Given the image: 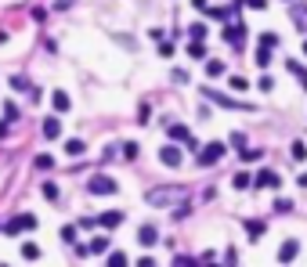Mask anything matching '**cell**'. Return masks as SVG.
Masks as SVG:
<instances>
[{
	"instance_id": "cell-32",
	"label": "cell",
	"mask_w": 307,
	"mask_h": 267,
	"mask_svg": "<svg viewBox=\"0 0 307 267\" xmlns=\"http://www.w3.org/2000/svg\"><path fill=\"white\" fill-rule=\"evenodd\" d=\"M108 263H112V267H127V253H112Z\"/></svg>"
},
{
	"instance_id": "cell-6",
	"label": "cell",
	"mask_w": 307,
	"mask_h": 267,
	"mask_svg": "<svg viewBox=\"0 0 307 267\" xmlns=\"http://www.w3.org/2000/svg\"><path fill=\"white\" fill-rule=\"evenodd\" d=\"M159 163L170 166V170H177V166H181V148H177V144H163V148H159Z\"/></svg>"
},
{
	"instance_id": "cell-22",
	"label": "cell",
	"mask_w": 307,
	"mask_h": 267,
	"mask_svg": "<svg viewBox=\"0 0 307 267\" xmlns=\"http://www.w3.org/2000/svg\"><path fill=\"white\" fill-rule=\"evenodd\" d=\"M11 91H22V94L29 91V94H33V87H29V80H25V76H15V80H11Z\"/></svg>"
},
{
	"instance_id": "cell-4",
	"label": "cell",
	"mask_w": 307,
	"mask_h": 267,
	"mask_svg": "<svg viewBox=\"0 0 307 267\" xmlns=\"http://www.w3.org/2000/svg\"><path fill=\"white\" fill-rule=\"evenodd\" d=\"M206 98H210V101H217L220 108H235V112H249V105H242V101H235V98H228V94H220V91H213V87H206Z\"/></svg>"
},
{
	"instance_id": "cell-33",
	"label": "cell",
	"mask_w": 307,
	"mask_h": 267,
	"mask_svg": "<svg viewBox=\"0 0 307 267\" xmlns=\"http://www.w3.org/2000/svg\"><path fill=\"white\" fill-rule=\"evenodd\" d=\"M246 87H249V80H242V76H232V91H239V94H242Z\"/></svg>"
},
{
	"instance_id": "cell-36",
	"label": "cell",
	"mask_w": 307,
	"mask_h": 267,
	"mask_svg": "<svg viewBox=\"0 0 307 267\" xmlns=\"http://www.w3.org/2000/svg\"><path fill=\"white\" fill-rule=\"evenodd\" d=\"M62 239H65V242H76V227H72V224L62 227Z\"/></svg>"
},
{
	"instance_id": "cell-39",
	"label": "cell",
	"mask_w": 307,
	"mask_h": 267,
	"mask_svg": "<svg viewBox=\"0 0 307 267\" xmlns=\"http://www.w3.org/2000/svg\"><path fill=\"white\" fill-rule=\"evenodd\" d=\"M296 29H303V33H307V11H296Z\"/></svg>"
},
{
	"instance_id": "cell-35",
	"label": "cell",
	"mask_w": 307,
	"mask_h": 267,
	"mask_svg": "<svg viewBox=\"0 0 307 267\" xmlns=\"http://www.w3.org/2000/svg\"><path fill=\"white\" fill-rule=\"evenodd\" d=\"M242 8H253V11H264L267 0H242Z\"/></svg>"
},
{
	"instance_id": "cell-9",
	"label": "cell",
	"mask_w": 307,
	"mask_h": 267,
	"mask_svg": "<svg viewBox=\"0 0 307 267\" xmlns=\"http://www.w3.org/2000/svg\"><path fill=\"white\" fill-rule=\"evenodd\" d=\"M94 224H98V227H105V231H112V227H120V224H123V213H120V210H108V213H101Z\"/></svg>"
},
{
	"instance_id": "cell-7",
	"label": "cell",
	"mask_w": 307,
	"mask_h": 267,
	"mask_svg": "<svg viewBox=\"0 0 307 267\" xmlns=\"http://www.w3.org/2000/svg\"><path fill=\"white\" fill-rule=\"evenodd\" d=\"M278 184H282V177H278L275 170H267V166L253 177V188H278Z\"/></svg>"
},
{
	"instance_id": "cell-37",
	"label": "cell",
	"mask_w": 307,
	"mask_h": 267,
	"mask_svg": "<svg viewBox=\"0 0 307 267\" xmlns=\"http://www.w3.org/2000/svg\"><path fill=\"white\" fill-rule=\"evenodd\" d=\"M257 87H260V91H271V87H275V80H271V76H260Z\"/></svg>"
},
{
	"instance_id": "cell-28",
	"label": "cell",
	"mask_w": 307,
	"mask_h": 267,
	"mask_svg": "<svg viewBox=\"0 0 307 267\" xmlns=\"http://www.w3.org/2000/svg\"><path fill=\"white\" fill-rule=\"evenodd\" d=\"M148 120H152V105H141L137 108V123H148Z\"/></svg>"
},
{
	"instance_id": "cell-25",
	"label": "cell",
	"mask_w": 307,
	"mask_h": 267,
	"mask_svg": "<svg viewBox=\"0 0 307 267\" xmlns=\"http://www.w3.org/2000/svg\"><path fill=\"white\" fill-rule=\"evenodd\" d=\"M257 65H271V47H260L257 51Z\"/></svg>"
},
{
	"instance_id": "cell-13",
	"label": "cell",
	"mask_w": 307,
	"mask_h": 267,
	"mask_svg": "<svg viewBox=\"0 0 307 267\" xmlns=\"http://www.w3.org/2000/svg\"><path fill=\"white\" fill-rule=\"evenodd\" d=\"M58 134H62V123H58V116H47V120H44V137L51 141V137H58Z\"/></svg>"
},
{
	"instance_id": "cell-5",
	"label": "cell",
	"mask_w": 307,
	"mask_h": 267,
	"mask_svg": "<svg viewBox=\"0 0 307 267\" xmlns=\"http://www.w3.org/2000/svg\"><path fill=\"white\" fill-rule=\"evenodd\" d=\"M177 188H163V192H148V206H174L177 202Z\"/></svg>"
},
{
	"instance_id": "cell-34",
	"label": "cell",
	"mask_w": 307,
	"mask_h": 267,
	"mask_svg": "<svg viewBox=\"0 0 307 267\" xmlns=\"http://www.w3.org/2000/svg\"><path fill=\"white\" fill-rule=\"evenodd\" d=\"M105 249H108V239H94L91 242V253H105Z\"/></svg>"
},
{
	"instance_id": "cell-2",
	"label": "cell",
	"mask_w": 307,
	"mask_h": 267,
	"mask_svg": "<svg viewBox=\"0 0 307 267\" xmlns=\"http://www.w3.org/2000/svg\"><path fill=\"white\" fill-rule=\"evenodd\" d=\"M25 231H36V217L33 213H22L11 224H4V235H25Z\"/></svg>"
},
{
	"instance_id": "cell-3",
	"label": "cell",
	"mask_w": 307,
	"mask_h": 267,
	"mask_svg": "<svg viewBox=\"0 0 307 267\" xmlns=\"http://www.w3.org/2000/svg\"><path fill=\"white\" fill-rule=\"evenodd\" d=\"M87 192H91V195H116V181L105 177V173H98V177L87 181Z\"/></svg>"
},
{
	"instance_id": "cell-24",
	"label": "cell",
	"mask_w": 307,
	"mask_h": 267,
	"mask_svg": "<svg viewBox=\"0 0 307 267\" xmlns=\"http://www.w3.org/2000/svg\"><path fill=\"white\" fill-rule=\"evenodd\" d=\"M203 36H206V25L203 22H196V25L188 29V40H203Z\"/></svg>"
},
{
	"instance_id": "cell-29",
	"label": "cell",
	"mask_w": 307,
	"mask_h": 267,
	"mask_svg": "<svg viewBox=\"0 0 307 267\" xmlns=\"http://www.w3.org/2000/svg\"><path fill=\"white\" fill-rule=\"evenodd\" d=\"M307 156V144L303 141H293V159H303Z\"/></svg>"
},
{
	"instance_id": "cell-30",
	"label": "cell",
	"mask_w": 307,
	"mask_h": 267,
	"mask_svg": "<svg viewBox=\"0 0 307 267\" xmlns=\"http://www.w3.org/2000/svg\"><path fill=\"white\" fill-rule=\"evenodd\" d=\"M51 166H54L51 156H36V170H51Z\"/></svg>"
},
{
	"instance_id": "cell-11",
	"label": "cell",
	"mask_w": 307,
	"mask_h": 267,
	"mask_svg": "<svg viewBox=\"0 0 307 267\" xmlns=\"http://www.w3.org/2000/svg\"><path fill=\"white\" fill-rule=\"evenodd\" d=\"M51 105H54V112H58V116L72 108V101H69V94H65V91H54V94H51Z\"/></svg>"
},
{
	"instance_id": "cell-40",
	"label": "cell",
	"mask_w": 307,
	"mask_h": 267,
	"mask_svg": "<svg viewBox=\"0 0 307 267\" xmlns=\"http://www.w3.org/2000/svg\"><path fill=\"white\" fill-rule=\"evenodd\" d=\"M69 4H72V0H58V4H54V8H58V11H65Z\"/></svg>"
},
{
	"instance_id": "cell-14",
	"label": "cell",
	"mask_w": 307,
	"mask_h": 267,
	"mask_svg": "<svg viewBox=\"0 0 307 267\" xmlns=\"http://www.w3.org/2000/svg\"><path fill=\"white\" fill-rule=\"evenodd\" d=\"M188 58L203 62V58H206V44H203V40H188Z\"/></svg>"
},
{
	"instance_id": "cell-12",
	"label": "cell",
	"mask_w": 307,
	"mask_h": 267,
	"mask_svg": "<svg viewBox=\"0 0 307 267\" xmlns=\"http://www.w3.org/2000/svg\"><path fill=\"white\" fill-rule=\"evenodd\" d=\"M296 253H300V246L289 239V242H282V249H278V263H289V260H296Z\"/></svg>"
},
{
	"instance_id": "cell-38",
	"label": "cell",
	"mask_w": 307,
	"mask_h": 267,
	"mask_svg": "<svg viewBox=\"0 0 307 267\" xmlns=\"http://www.w3.org/2000/svg\"><path fill=\"white\" fill-rule=\"evenodd\" d=\"M159 54L170 58V54H174V44H170V40H159Z\"/></svg>"
},
{
	"instance_id": "cell-1",
	"label": "cell",
	"mask_w": 307,
	"mask_h": 267,
	"mask_svg": "<svg viewBox=\"0 0 307 267\" xmlns=\"http://www.w3.org/2000/svg\"><path fill=\"white\" fill-rule=\"evenodd\" d=\"M224 152H228V148H224L220 141H210V144L199 148V159H196V163H199V166H217V163L224 159Z\"/></svg>"
},
{
	"instance_id": "cell-20",
	"label": "cell",
	"mask_w": 307,
	"mask_h": 267,
	"mask_svg": "<svg viewBox=\"0 0 307 267\" xmlns=\"http://www.w3.org/2000/svg\"><path fill=\"white\" fill-rule=\"evenodd\" d=\"M286 69H289L293 76H300V83H303V91H307V72L300 69V62H286Z\"/></svg>"
},
{
	"instance_id": "cell-26",
	"label": "cell",
	"mask_w": 307,
	"mask_h": 267,
	"mask_svg": "<svg viewBox=\"0 0 307 267\" xmlns=\"http://www.w3.org/2000/svg\"><path fill=\"white\" fill-rule=\"evenodd\" d=\"M137 152H141L137 141H127V144H123V156H127V159H137Z\"/></svg>"
},
{
	"instance_id": "cell-23",
	"label": "cell",
	"mask_w": 307,
	"mask_h": 267,
	"mask_svg": "<svg viewBox=\"0 0 307 267\" xmlns=\"http://www.w3.org/2000/svg\"><path fill=\"white\" fill-rule=\"evenodd\" d=\"M282 40H278V33H264L260 36V47H278Z\"/></svg>"
},
{
	"instance_id": "cell-41",
	"label": "cell",
	"mask_w": 307,
	"mask_h": 267,
	"mask_svg": "<svg viewBox=\"0 0 307 267\" xmlns=\"http://www.w3.org/2000/svg\"><path fill=\"white\" fill-rule=\"evenodd\" d=\"M296 184H300V188H307V173H300V177H296Z\"/></svg>"
},
{
	"instance_id": "cell-10",
	"label": "cell",
	"mask_w": 307,
	"mask_h": 267,
	"mask_svg": "<svg viewBox=\"0 0 307 267\" xmlns=\"http://www.w3.org/2000/svg\"><path fill=\"white\" fill-rule=\"evenodd\" d=\"M137 242H141V246H156V242H159V231H156L152 224H145L141 231H137Z\"/></svg>"
},
{
	"instance_id": "cell-19",
	"label": "cell",
	"mask_w": 307,
	"mask_h": 267,
	"mask_svg": "<svg viewBox=\"0 0 307 267\" xmlns=\"http://www.w3.org/2000/svg\"><path fill=\"white\" fill-rule=\"evenodd\" d=\"M232 184H235V188H239V192H246V188H249V184H253V181H249V173H246V170H239V173H235V177H232Z\"/></svg>"
},
{
	"instance_id": "cell-17",
	"label": "cell",
	"mask_w": 307,
	"mask_h": 267,
	"mask_svg": "<svg viewBox=\"0 0 307 267\" xmlns=\"http://www.w3.org/2000/svg\"><path fill=\"white\" fill-rule=\"evenodd\" d=\"M246 235H249V242H257L264 235V224L260 220H246Z\"/></svg>"
},
{
	"instance_id": "cell-8",
	"label": "cell",
	"mask_w": 307,
	"mask_h": 267,
	"mask_svg": "<svg viewBox=\"0 0 307 267\" xmlns=\"http://www.w3.org/2000/svg\"><path fill=\"white\" fill-rule=\"evenodd\" d=\"M170 137H174L177 144H188L191 152H196V148H199V141H196V137H191V134H188V127H181V123H177V127H170Z\"/></svg>"
},
{
	"instance_id": "cell-18",
	"label": "cell",
	"mask_w": 307,
	"mask_h": 267,
	"mask_svg": "<svg viewBox=\"0 0 307 267\" xmlns=\"http://www.w3.org/2000/svg\"><path fill=\"white\" fill-rule=\"evenodd\" d=\"M65 152H69V156H83V152H87V144H83L80 137H72V141H65Z\"/></svg>"
},
{
	"instance_id": "cell-31",
	"label": "cell",
	"mask_w": 307,
	"mask_h": 267,
	"mask_svg": "<svg viewBox=\"0 0 307 267\" xmlns=\"http://www.w3.org/2000/svg\"><path fill=\"white\" fill-rule=\"evenodd\" d=\"M44 199H47V202H58V188H54V184H44Z\"/></svg>"
},
{
	"instance_id": "cell-21",
	"label": "cell",
	"mask_w": 307,
	"mask_h": 267,
	"mask_svg": "<svg viewBox=\"0 0 307 267\" xmlns=\"http://www.w3.org/2000/svg\"><path fill=\"white\" fill-rule=\"evenodd\" d=\"M22 256H25V260H40V246L25 242V246H22Z\"/></svg>"
},
{
	"instance_id": "cell-16",
	"label": "cell",
	"mask_w": 307,
	"mask_h": 267,
	"mask_svg": "<svg viewBox=\"0 0 307 267\" xmlns=\"http://www.w3.org/2000/svg\"><path fill=\"white\" fill-rule=\"evenodd\" d=\"M224 72H228V65H224L220 58H210V62H206V76H213V80H217V76H224Z\"/></svg>"
},
{
	"instance_id": "cell-15",
	"label": "cell",
	"mask_w": 307,
	"mask_h": 267,
	"mask_svg": "<svg viewBox=\"0 0 307 267\" xmlns=\"http://www.w3.org/2000/svg\"><path fill=\"white\" fill-rule=\"evenodd\" d=\"M224 36H228V40H232V44H239L242 36H246V25H242V22H235V25H228V29H224Z\"/></svg>"
},
{
	"instance_id": "cell-42",
	"label": "cell",
	"mask_w": 307,
	"mask_h": 267,
	"mask_svg": "<svg viewBox=\"0 0 307 267\" xmlns=\"http://www.w3.org/2000/svg\"><path fill=\"white\" fill-rule=\"evenodd\" d=\"M0 231H4V227H0Z\"/></svg>"
},
{
	"instance_id": "cell-27",
	"label": "cell",
	"mask_w": 307,
	"mask_h": 267,
	"mask_svg": "<svg viewBox=\"0 0 307 267\" xmlns=\"http://www.w3.org/2000/svg\"><path fill=\"white\" fill-rule=\"evenodd\" d=\"M4 120H8V123H15V120H18V108H15V105H11V101H8V105H4Z\"/></svg>"
}]
</instances>
